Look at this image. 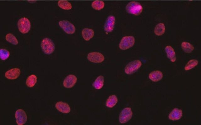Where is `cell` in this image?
I'll list each match as a JSON object with an SVG mask.
<instances>
[{
  "label": "cell",
  "mask_w": 201,
  "mask_h": 125,
  "mask_svg": "<svg viewBox=\"0 0 201 125\" xmlns=\"http://www.w3.org/2000/svg\"><path fill=\"white\" fill-rule=\"evenodd\" d=\"M125 8L128 13L135 16L140 15L143 9L141 4L136 1L129 2Z\"/></svg>",
  "instance_id": "1"
},
{
  "label": "cell",
  "mask_w": 201,
  "mask_h": 125,
  "mask_svg": "<svg viewBox=\"0 0 201 125\" xmlns=\"http://www.w3.org/2000/svg\"><path fill=\"white\" fill-rule=\"evenodd\" d=\"M41 46L43 52L47 55L53 53L55 49V45L53 41L48 38H45L42 40Z\"/></svg>",
  "instance_id": "2"
},
{
  "label": "cell",
  "mask_w": 201,
  "mask_h": 125,
  "mask_svg": "<svg viewBox=\"0 0 201 125\" xmlns=\"http://www.w3.org/2000/svg\"><path fill=\"white\" fill-rule=\"evenodd\" d=\"M142 65V62L140 60H133L126 65L124 68V72L127 74H132L138 70Z\"/></svg>",
  "instance_id": "3"
},
{
  "label": "cell",
  "mask_w": 201,
  "mask_h": 125,
  "mask_svg": "<svg viewBox=\"0 0 201 125\" xmlns=\"http://www.w3.org/2000/svg\"><path fill=\"white\" fill-rule=\"evenodd\" d=\"M135 42V39L132 36H126L121 39L119 45V48L122 50H125L132 47Z\"/></svg>",
  "instance_id": "4"
},
{
  "label": "cell",
  "mask_w": 201,
  "mask_h": 125,
  "mask_svg": "<svg viewBox=\"0 0 201 125\" xmlns=\"http://www.w3.org/2000/svg\"><path fill=\"white\" fill-rule=\"evenodd\" d=\"M17 25L19 31L23 34L28 32L31 28V23L30 20L25 17L21 18L18 20Z\"/></svg>",
  "instance_id": "5"
},
{
  "label": "cell",
  "mask_w": 201,
  "mask_h": 125,
  "mask_svg": "<svg viewBox=\"0 0 201 125\" xmlns=\"http://www.w3.org/2000/svg\"><path fill=\"white\" fill-rule=\"evenodd\" d=\"M133 115V112L131 108H124L121 111L120 113L119 116V122L121 124L127 122L131 119Z\"/></svg>",
  "instance_id": "6"
},
{
  "label": "cell",
  "mask_w": 201,
  "mask_h": 125,
  "mask_svg": "<svg viewBox=\"0 0 201 125\" xmlns=\"http://www.w3.org/2000/svg\"><path fill=\"white\" fill-rule=\"evenodd\" d=\"M58 24L63 31L67 34H72L75 32L76 28L74 25L69 21L61 20L58 22Z\"/></svg>",
  "instance_id": "7"
},
{
  "label": "cell",
  "mask_w": 201,
  "mask_h": 125,
  "mask_svg": "<svg viewBox=\"0 0 201 125\" xmlns=\"http://www.w3.org/2000/svg\"><path fill=\"white\" fill-rule=\"evenodd\" d=\"M16 122L18 125L25 124L27 120V116L25 111L22 109H17L15 112Z\"/></svg>",
  "instance_id": "8"
},
{
  "label": "cell",
  "mask_w": 201,
  "mask_h": 125,
  "mask_svg": "<svg viewBox=\"0 0 201 125\" xmlns=\"http://www.w3.org/2000/svg\"><path fill=\"white\" fill-rule=\"evenodd\" d=\"M87 58L89 61L95 63L102 62L105 60L104 56L101 53L97 52L89 53Z\"/></svg>",
  "instance_id": "9"
},
{
  "label": "cell",
  "mask_w": 201,
  "mask_h": 125,
  "mask_svg": "<svg viewBox=\"0 0 201 125\" xmlns=\"http://www.w3.org/2000/svg\"><path fill=\"white\" fill-rule=\"evenodd\" d=\"M77 81V77L74 75L71 74L67 76L64 79L63 85L66 88H70L73 87Z\"/></svg>",
  "instance_id": "10"
},
{
  "label": "cell",
  "mask_w": 201,
  "mask_h": 125,
  "mask_svg": "<svg viewBox=\"0 0 201 125\" xmlns=\"http://www.w3.org/2000/svg\"><path fill=\"white\" fill-rule=\"evenodd\" d=\"M115 21V18L113 15H110L107 17L104 26V29L106 32H112L114 28Z\"/></svg>",
  "instance_id": "11"
},
{
  "label": "cell",
  "mask_w": 201,
  "mask_h": 125,
  "mask_svg": "<svg viewBox=\"0 0 201 125\" xmlns=\"http://www.w3.org/2000/svg\"><path fill=\"white\" fill-rule=\"evenodd\" d=\"M21 74L19 68H15L11 69L7 71L5 73V76L9 80H15L17 79Z\"/></svg>",
  "instance_id": "12"
},
{
  "label": "cell",
  "mask_w": 201,
  "mask_h": 125,
  "mask_svg": "<svg viewBox=\"0 0 201 125\" xmlns=\"http://www.w3.org/2000/svg\"><path fill=\"white\" fill-rule=\"evenodd\" d=\"M56 109L63 113H68L71 111V108L69 104L62 101L57 102L55 105Z\"/></svg>",
  "instance_id": "13"
},
{
  "label": "cell",
  "mask_w": 201,
  "mask_h": 125,
  "mask_svg": "<svg viewBox=\"0 0 201 125\" xmlns=\"http://www.w3.org/2000/svg\"><path fill=\"white\" fill-rule=\"evenodd\" d=\"M182 114L181 109L177 108H174L169 114L168 118L172 121H177L181 118Z\"/></svg>",
  "instance_id": "14"
},
{
  "label": "cell",
  "mask_w": 201,
  "mask_h": 125,
  "mask_svg": "<svg viewBox=\"0 0 201 125\" xmlns=\"http://www.w3.org/2000/svg\"><path fill=\"white\" fill-rule=\"evenodd\" d=\"M163 74L159 70H155L151 72L149 75V78L154 82H158L163 77Z\"/></svg>",
  "instance_id": "15"
},
{
  "label": "cell",
  "mask_w": 201,
  "mask_h": 125,
  "mask_svg": "<svg viewBox=\"0 0 201 125\" xmlns=\"http://www.w3.org/2000/svg\"><path fill=\"white\" fill-rule=\"evenodd\" d=\"M165 51L167 58L172 62H175L176 61V53L173 48L170 45L167 46L165 48Z\"/></svg>",
  "instance_id": "16"
},
{
  "label": "cell",
  "mask_w": 201,
  "mask_h": 125,
  "mask_svg": "<svg viewBox=\"0 0 201 125\" xmlns=\"http://www.w3.org/2000/svg\"><path fill=\"white\" fill-rule=\"evenodd\" d=\"M81 34L84 39L88 41L94 37V32L92 29L85 28L82 30Z\"/></svg>",
  "instance_id": "17"
},
{
  "label": "cell",
  "mask_w": 201,
  "mask_h": 125,
  "mask_svg": "<svg viewBox=\"0 0 201 125\" xmlns=\"http://www.w3.org/2000/svg\"><path fill=\"white\" fill-rule=\"evenodd\" d=\"M118 101V98L116 95L112 94L109 96L106 100L105 105L106 107L111 108L115 106Z\"/></svg>",
  "instance_id": "18"
},
{
  "label": "cell",
  "mask_w": 201,
  "mask_h": 125,
  "mask_svg": "<svg viewBox=\"0 0 201 125\" xmlns=\"http://www.w3.org/2000/svg\"><path fill=\"white\" fill-rule=\"evenodd\" d=\"M104 78L103 76H99L92 83V86L96 89H101L104 85Z\"/></svg>",
  "instance_id": "19"
},
{
  "label": "cell",
  "mask_w": 201,
  "mask_h": 125,
  "mask_svg": "<svg viewBox=\"0 0 201 125\" xmlns=\"http://www.w3.org/2000/svg\"><path fill=\"white\" fill-rule=\"evenodd\" d=\"M166 31V27L163 23L157 24L155 26L154 30L155 34L157 36H161L163 35Z\"/></svg>",
  "instance_id": "20"
},
{
  "label": "cell",
  "mask_w": 201,
  "mask_h": 125,
  "mask_svg": "<svg viewBox=\"0 0 201 125\" xmlns=\"http://www.w3.org/2000/svg\"><path fill=\"white\" fill-rule=\"evenodd\" d=\"M37 82V77L35 74H31L29 76L26 81V84L29 88L34 86Z\"/></svg>",
  "instance_id": "21"
},
{
  "label": "cell",
  "mask_w": 201,
  "mask_h": 125,
  "mask_svg": "<svg viewBox=\"0 0 201 125\" xmlns=\"http://www.w3.org/2000/svg\"><path fill=\"white\" fill-rule=\"evenodd\" d=\"M181 46L182 50L186 53H191L194 49L193 46L187 42H182L181 43Z\"/></svg>",
  "instance_id": "22"
},
{
  "label": "cell",
  "mask_w": 201,
  "mask_h": 125,
  "mask_svg": "<svg viewBox=\"0 0 201 125\" xmlns=\"http://www.w3.org/2000/svg\"><path fill=\"white\" fill-rule=\"evenodd\" d=\"M57 5L60 8L65 10H70L72 8L71 3L66 0H59L58 2Z\"/></svg>",
  "instance_id": "23"
},
{
  "label": "cell",
  "mask_w": 201,
  "mask_h": 125,
  "mask_svg": "<svg viewBox=\"0 0 201 125\" xmlns=\"http://www.w3.org/2000/svg\"><path fill=\"white\" fill-rule=\"evenodd\" d=\"M105 5V2L103 1L95 0L92 2L91 6L95 10H100L104 8Z\"/></svg>",
  "instance_id": "24"
},
{
  "label": "cell",
  "mask_w": 201,
  "mask_h": 125,
  "mask_svg": "<svg viewBox=\"0 0 201 125\" xmlns=\"http://www.w3.org/2000/svg\"><path fill=\"white\" fill-rule=\"evenodd\" d=\"M198 63V61L197 59H191L186 64L184 68V70L186 71L190 70L197 66Z\"/></svg>",
  "instance_id": "25"
},
{
  "label": "cell",
  "mask_w": 201,
  "mask_h": 125,
  "mask_svg": "<svg viewBox=\"0 0 201 125\" xmlns=\"http://www.w3.org/2000/svg\"><path fill=\"white\" fill-rule=\"evenodd\" d=\"M5 39L7 41L14 45H16L19 43L16 38L11 33H8L6 35Z\"/></svg>",
  "instance_id": "26"
},
{
  "label": "cell",
  "mask_w": 201,
  "mask_h": 125,
  "mask_svg": "<svg viewBox=\"0 0 201 125\" xmlns=\"http://www.w3.org/2000/svg\"><path fill=\"white\" fill-rule=\"evenodd\" d=\"M10 52L8 51L5 49H1L0 50V58L3 60H5L8 59L10 56Z\"/></svg>",
  "instance_id": "27"
}]
</instances>
